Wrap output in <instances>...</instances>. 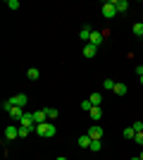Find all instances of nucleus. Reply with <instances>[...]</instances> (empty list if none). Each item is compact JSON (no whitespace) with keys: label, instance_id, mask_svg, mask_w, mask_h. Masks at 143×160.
<instances>
[{"label":"nucleus","instance_id":"obj_11","mask_svg":"<svg viewBox=\"0 0 143 160\" xmlns=\"http://www.w3.org/2000/svg\"><path fill=\"white\" fill-rule=\"evenodd\" d=\"M91 33H93V29H91V27H83L81 31H79V38L88 43V41H91Z\"/></svg>","mask_w":143,"mask_h":160},{"label":"nucleus","instance_id":"obj_6","mask_svg":"<svg viewBox=\"0 0 143 160\" xmlns=\"http://www.w3.org/2000/svg\"><path fill=\"white\" fill-rule=\"evenodd\" d=\"M10 103H12V105H17V108H24L29 103V98L24 93H17V96H12V98H10Z\"/></svg>","mask_w":143,"mask_h":160},{"label":"nucleus","instance_id":"obj_16","mask_svg":"<svg viewBox=\"0 0 143 160\" xmlns=\"http://www.w3.org/2000/svg\"><path fill=\"white\" fill-rule=\"evenodd\" d=\"M126 91H129V88H126V84H115V93H117V96H126Z\"/></svg>","mask_w":143,"mask_h":160},{"label":"nucleus","instance_id":"obj_24","mask_svg":"<svg viewBox=\"0 0 143 160\" xmlns=\"http://www.w3.org/2000/svg\"><path fill=\"white\" fill-rule=\"evenodd\" d=\"M7 7L10 10H19V0H7Z\"/></svg>","mask_w":143,"mask_h":160},{"label":"nucleus","instance_id":"obj_13","mask_svg":"<svg viewBox=\"0 0 143 160\" xmlns=\"http://www.w3.org/2000/svg\"><path fill=\"white\" fill-rule=\"evenodd\" d=\"M88 115H91V120H93V122H95V120H100V117H102V110H100V105H93Z\"/></svg>","mask_w":143,"mask_h":160},{"label":"nucleus","instance_id":"obj_29","mask_svg":"<svg viewBox=\"0 0 143 160\" xmlns=\"http://www.w3.org/2000/svg\"><path fill=\"white\" fill-rule=\"evenodd\" d=\"M136 74H138V77H143V65H138V67H136Z\"/></svg>","mask_w":143,"mask_h":160},{"label":"nucleus","instance_id":"obj_12","mask_svg":"<svg viewBox=\"0 0 143 160\" xmlns=\"http://www.w3.org/2000/svg\"><path fill=\"white\" fill-rule=\"evenodd\" d=\"M91 143H93V139H91L88 134H83V136H79V146H81V148H91Z\"/></svg>","mask_w":143,"mask_h":160},{"label":"nucleus","instance_id":"obj_23","mask_svg":"<svg viewBox=\"0 0 143 160\" xmlns=\"http://www.w3.org/2000/svg\"><path fill=\"white\" fill-rule=\"evenodd\" d=\"M91 108H93V103H91V100H81V110L91 112Z\"/></svg>","mask_w":143,"mask_h":160},{"label":"nucleus","instance_id":"obj_9","mask_svg":"<svg viewBox=\"0 0 143 160\" xmlns=\"http://www.w3.org/2000/svg\"><path fill=\"white\" fill-rule=\"evenodd\" d=\"M102 38H105V36H102L100 31H93V33H91V41H88V43H91V46H95V48H98V46L102 43Z\"/></svg>","mask_w":143,"mask_h":160},{"label":"nucleus","instance_id":"obj_28","mask_svg":"<svg viewBox=\"0 0 143 160\" xmlns=\"http://www.w3.org/2000/svg\"><path fill=\"white\" fill-rule=\"evenodd\" d=\"M2 110H5V112H10V110H12V103H10V100H5V103H2Z\"/></svg>","mask_w":143,"mask_h":160},{"label":"nucleus","instance_id":"obj_31","mask_svg":"<svg viewBox=\"0 0 143 160\" xmlns=\"http://www.w3.org/2000/svg\"><path fill=\"white\" fill-rule=\"evenodd\" d=\"M138 79H141V84H143V77H138Z\"/></svg>","mask_w":143,"mask_h":160},{"label":"nucleus","instance_id":"obj_4","mask_svg":"<svg viewBox=\"0 0 143 160\" xmlns=\"http://www.w3.org/2000/svg\"><path fill=\"white\" fill-rule=\"evenodd\" d=\"M86 134H88V136H91L93 141H100V139H102V129L98 127V124H91V127H88V132H86Z\"/></svg>","mask_w":143,"mask_h":160},{"label":"nucleus","instance_id":"obj_1","mask_svg":"<svg viewBox=\"0 0 143 160\" xmlns=\"http://www.w3.org/2000/svg\"><path fill=\"white\" fill-rule=\"evenodd\" d=\"M38 136H43V139H53L55 134H57V127H55L53 122H43V124H36V129H34Z\"/></svg>","mask_w":143,"mask_h":160},{"label":"nucleus","instance_id":"obj_21","mask_svg":"<svg viewBox=\"0 0 143 160\" xmlns=\"http://www.w3.org/2000/svg\"><path fill=\"white\" fill-rule=\"evenodd\" d=\"M134 136H136L134 127H126V129H124V139H134Z\"/></svg>","mask_w":143,"mask_h":160},{"label":"nucleus","instance_id":"obj_7","mask_svg":"<svg viewBox=\"0 0 143 160\" xmlns=\"http://www.w3.org/2000/svg\"><path fill=\"white\" fill-rule=\"evenodd\" d=\"M10 117H12L14 122H21V117H24V108H17V105H12V110H10Z\"/></svg>","mask_w":143,"mask_h":160},{"label":"nucleus","instance_id":"obj_8","mask_svg":"<svg viewBox=\"0 0 143 160\" xmlns=\"http://www.w3.org/2000/svg\"><path fill=\"white\" fill-rule=\"evenodd\" d=\"M34 122L36 124H43V122H48V110L43 108V110H36L34 112Z\"/></svg>","mask_w":143,"mask_h":160},{"label":"nucleus","instance_id":"obj_2","mask_svg":"<svg viewBox=\"0 0 143 160\" xmlns=\"http://www.w3.org/2000/svg\"><path fill=\"white\" fill-rule=\"evenodd\" d=\"M100 12H102V17L105 19H112L117 14V7H115V0L112 2H102V7H100Z\"/></svg>","mask_w":143,"mask_h":160},{"label":"nucleus","instance_id":"obj_22","mask_svg":"<svg viewBox=\"0 0 143 160\" xmlns=\"http://www.w3.org/2000/svg\"><path fill=\"white\" fill-rule=\"evenodd\" d=\"M88 151H91V153H100V141H93Z\"/></svg>","mask_w":143,"mask_h":160},{"label":"nucleus","instance_id":"obj_18","mask_svg":"<svg viewBox=\"0 0 143 160\" xmlns=\"http://www.w3.org/2000/svg\"><path fill=\"white\" fill-rule=\"evenodd\" d=\"M31 132H34V129H29V127H21V124H19V139H26V136H29Z\"/></svg>","mask_w":143,"mask_h":160},{"label":"nucleus","instance_id":"obj_5","mask_svg":"<svg viewBox=\"0 0 143 160\" xmlns=\"http://www.w3.org/2000/svg\"><path fill=\"white\" fill-rule=\"evenodd\" d=\"M21 127H29V129H36V122H34V112H24V117H21L19 122Z\"/></svg>","mask_w":143,"mask_h":160},{"label":"nucleus","instance_id":"obj_26","mask_svg":"<svg viewBox=\"0 0 143 160\" xmlns=\"http://www.w3.org/2000/svg\"><path fill=\"white\" fill-rule=\"evenodd\" d=\"M131 127H134V132H143V122H134V124H131Z\"/></svg>","mask_w":143,"mask_h":160},{"label":"nucleus","instance_id":"obj_27","mask_svg":"<svg viewBox=\"0 0 143 160\" xmlns=\"http://www.w3.org/2000/svg\"><path fill=\"white\" fill-rule=\"evenodd\" d=\"M134 141H136V143H141V146H143V132H138L136 136H134Z\"/></svg>","mask_w":143,"mask_h":160},{"label":"nucleus","instance_id":"obj_17","mask_svg":"<svg viewBox=\"0 0 143 160\" xmlns=\"http://www.w3.org/2000/svg\"><path fill=\"white\" fill-rule=\"evenodd\" d=\"M131 31H134V36H138V38H141V36H143V24H141V22H136V24L131 27Z\"/></svg>","mask_w":143,"mask_h":160},{"label":"nucleus","instance_id":"obj_10","mask_svg":"<svg viewBox=\"0 0 143 160\" xmlns=\"http://www.w3.org/2000/svg\"><path fill=\"white\" fill-rule=\"evenodd\" d=\"M95 53H98V48H95V46H91V43L83 46V58H95Z\"/></svg>","mask_w":143,"mask_h":160},{"label":"nucleus","instance_id":"obj_33","mask_svg":"<svg viewBox=\"0 0 143 160\" xmlns=\"http://www.w3.org/2000/svg\"><path fill=\"white\" fill-rule=\"evenodd\" d=\"M131 160H141V158H131Z\"/></svg>","mask_w":143,"mask_h":160},{"label":"nucleus","instance_id":"obj_15","mask_svg":"<svg viewBox=\"0 0 143 160\" xmlns=\"http://www.w3.org/2000/svg\"><path fill=\"white\" fill-rule=\"evenodd\" d=\"M26 77H29V79H31V81H38V77H41V72H38L36 67H31V69H29V72H26Z\"/></svg>","mask_w":143,"mask_h":160},{"label":"nucleus","instance_id":"obj_19","mask_svg":"<svg viewBox=\"0 0 143 160\" xmlns=\"http://www.w3.org/2000/svg\"><path fill=\"white\" fill-rule=\"evenodd\" d=\"M115 84H117V81H112V79H105V81H102V88H107V91H115Z\"/></svg>","mask_w":143,"mask_h":160},{"label":"nucleus","instance_id":"obj_32","mask_svg":"<svg viewBox=\"0 0 143 160\" xmlns=\"http://www.w3.org/2000/svg\"><path fill=\"white\" fill-rule=\"evenodd\" d=\"M138 158H141V160H143V153H141V155H138Z\"/></svg>","mask_w":143,"mask_h":160},{"label":"nucleus","instance_id":"obj_14","mask_svg":"<svg viewBox=\"0 0 143 160\" xmlns=\"http://www.w3.org/2000/svg\"><path fill=\"white\" fill-rule=\"evenodd\" d=\"M115 7H117V12H126V10H129V2H126V0H115Z\"/></svg>","mask_w":143,"mask_h":160},{"label":"nucleus","instance_id":"obj_25","mask_svg":"<svg viewBox=\"0 0 143 160\" xmlns=\"http://www.w3.org/2000/svg\"><path fill=\"white\" fill-rule=\"evenodd\" d=\"M48 120H57V110L55 108H48Z\"/></svg>","mask_w":143,"mask_h":160},{"label":"nucleus","instance_id":"obj_20","mask_svg":"<svg viewBox=\"0 0 143 160\" xmlns=\"http://www.w3.org/2000/svg\"><path fill=\"white\" fill-rule=\"evenodd\" d=\"M91 103H93V105H100V103H102V98H100V93H91Z\"/></svg>","mask_w":143,"mask_h":160},{"label":"nucleus","instance_id":"obj_3","mask_svg":"<svg viewBox=\"0 0 143 160\" xmlns=\"http://www.w3.org/2000/svg\"><path fill=\"white\" fill-rule=\"evenodd\" d=\"M5 139H7V141H14V139H19V127H14V124L5 127Z\"/></svg>","mask_w":143,"mask_h":160},{"label":"nucleus","instance_id":"obj_30","mask_svg":"<svg viewBox=\"0 0 143 160\" xmlns=\"http://www.w3.org/2000/svg\"><path fill=\"white\" fill-rule=\"evenodd\" d=\"M55 160H67V158H55Z\"/></svg>","mask_w":143,"mask_h":160}]
</instances>
